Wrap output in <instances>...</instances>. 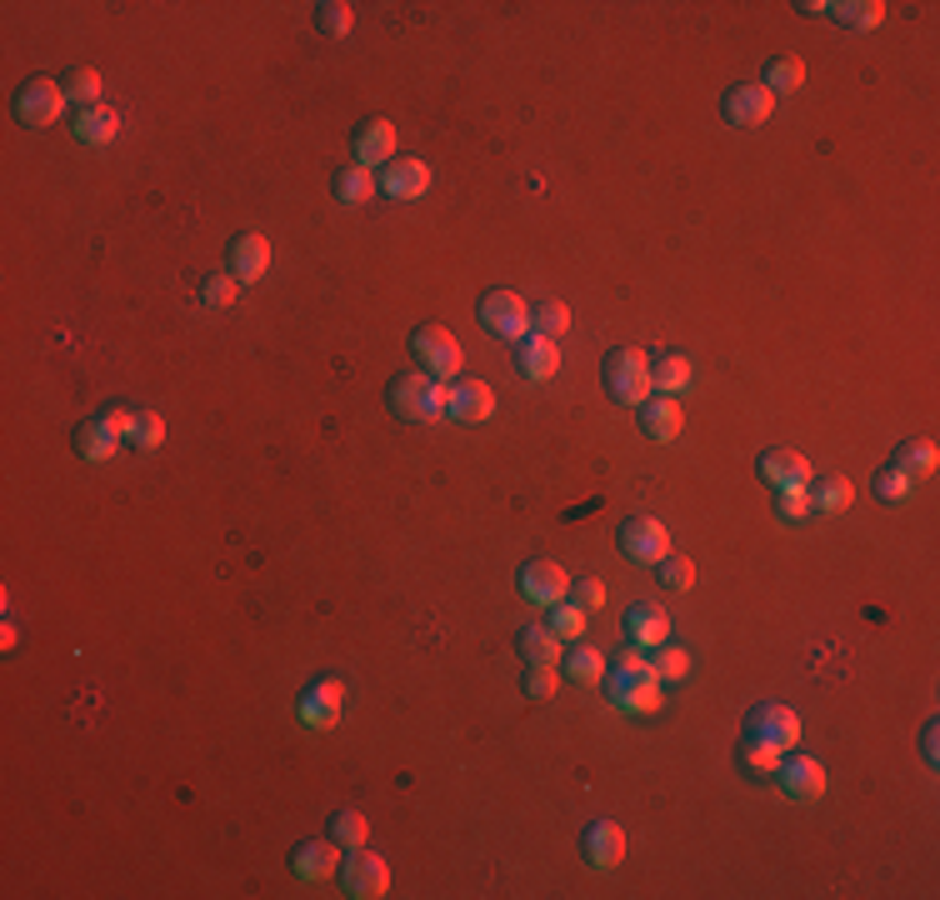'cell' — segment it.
I'll return each instance as SVG.
<instances>
[{
  "label": "cell",
  "instance_id": "obj_37",
  "mask_svg": "<svg viewBox=\"0 0 940 900\" xmlns=\"http://www.w3.org/2000/svg\"><path fill=\"white\" fill-rule=\"evenodd\" d=\"M565 676H571V681H600V676H606V656H600L596 646H575V650H565Z\"/></svg>",
  "mask_w": 940,
  "mask_h": 900
},
{
  "label": "cell",
  "instance_id": "obj_19",
  "mask_svg": "<svg viewBox=\"0 0 940 900\" xmlns=\"http://www.w3.org/2000/svg\"><path fill=\"white\" fill-rule=\"evenodd\" d=\"M121 430L111 426L105 416H95V420H85V426H75V456L81 461H91V465H101V461H111L115 450H121Z\"/></svg>",
  "mask_w": 940,
  "mask_h": 900
},
{
  "label": "cell",
  "instance_id": "obj_15",
  "mask_svg": "<svg viewBox=\"0 0 940 900\" xmlns=\"http://www.w3.org/2000/svg\"><path fill=\"white\" fill-rule=\"evenodd\" d=\"M380 190L390 200H420L430 190V166L426 160H410V156H396L390 166H380Z\"/></svg>",
  "mask_w": 940,
  "mask_h": 900
},
{
  "label": "cell",
  "instance_id": "obj_32",
  "mask_svg": "<svg viewBox=\"0 0 940 900\" xmlns=\"http://www.w3.org/2000/svg\"><path fill=\"white\" fill-rule=\"evenodd\" d=\"M686 386H690V360L686 356H660L656 366H650V390H660V396H680Z\"/></svg>",
  "mask_w": 940,
  "mask_h": 900
},
{
  "label": "cell",
  "instance_id": "obj_5",
  "mask_svg": "<svg viewBox=\"0 0 940 900\" xmlns=\"http://www.w3.org/2000/svg\"><path fill=\"white\" fill-rule=\"evenodd\" d=\"M61 111H65V91H61V81H25L21 91H15V121L21 126H31V130H45V126H55L61 121Z\"/></svg>",
  "mask_w": 940,
  "mask_h": 900
},
{
  "label": "cell",
  "instance_id": "obj_34",
  "mask_svg": "<svg viewBox=\"0 0 940 900\" xmlns=\"http://www.w3.org/2000/svg\"><path fill=\"white\" fill-rule=\"evenodd\" d=\"M761 85H765L771 95H791V91H801V85H805V65L795 61V55H781V61L765 65V81H761Z\"/></svg>",
  "mask_w": 940,
  "mask_h": 900
},
{
  "label": "cell",
  "instance_id": "obj_29",
  "mask_svg": "<svg viewBox=\"0 0 940 900\" xmlns=\"http://www.w3.org/2000/svg\"><path fill=\"white\" fill-rule=\"evenodd\" d=\"M515 650H521L525 660H545V666H555V660L565 656V650H561V636H555L551 626H525L521 636H515Z\"/></svg>",
  "mask_w": 940,
  "mask_h": 900
},
{
  "label": "cell",
  "instance_id": "obj_25",
  "mask_svg": "<svg viewBox=\"0 0 940 900\" xmlns=\"http://www.w3.org/2000/svg\"><path fill=\"white\" fill-rule=\"evenodd\" d=\"M75 136H81L85 146H111V140L121 136V116H115L111 105H91V111L75 116Z\"/></svg>",
  "mask_w": 940,
  "mask_h": 900
},
{
  "label": "cell",
  "instance_id": "obj_43",
  "mask_svg": "<svg viewBox=\"0 0 940 900\" xmlns=\"http://www.w3.org/2000/svg\"><path fill=\"white\" fill-rule=\"evenodd\" d=\"M545 626H551L561 640H581V630H585V610L575 606V600H555V606H551V620H545Z\"/></svg>",
  "mask_w": 940,
  "mask_h": 900
},
{
  "label": "cell",
  "instance_id": "obj_30",
  "mask_svg": "<svg viewBox=\"0 0 940 900\" xmlns=\"http://www.w3.org/2000/svg\"><path fill=\"white\" fill-rule=\"evenodd\" d=\"M805 501H811V511L836 515V511H846V505L856 501V485H850L846 475H826V481L815 485V491H805Z\"/></svg>",
  "mask_w": 940,
  "mask_h": 900
},
{
  "label": "cell",
  "instance_id": "obj_38",
  "mask_svg": "<svg viewBox=\"0 0 940 900\" xmlns=\"http://www.w3.org/2000/svg\"><path fill=\"white\" fill-rule=\"evenodd\" d=\"M315 25H321V35L341 41V35H351V25H356V11H351L345 0H325V6H315Z\"/></svg>",
  "mask_w": 940,
  "mask_h": 900
},
{
  "label": "cell",
  "instance_id": "obj_14",
  "mask_svg": "<svg viewBox=\"0 0 940 900\" xmlns=\"http://www.w3.org/2000/svg\"><path fill=\"white\" fill-rule=\"evenodd\" d=\"M345 691H351V686L345 681H315L311 691L301 695V721L311 725V731H331L335 721H341V705H345Z\"/></svg>",
  "mask_w": 940,
  "mask_h": 900
},
{
  "label": "cell",
  "instance_id": "obj_40",
  "mask_svg": "<svg viewBox=\"0 0 940 900\" xmlns=\"http://www.w3.org/2000/svg\"><path fill=\"white\" fill-rule=\"evenodd\" d=\"M236 295H241V281L230 271H216L200 281V301L210 305V311H226V305H236Z\"/></svg>",
  "mask_w": 940,
  "mask_h": 900
},
{
  "label": "cell",
  "instance_id": "obj_1",
  "mask_svg": "<svg viewBox=\"0 0 940 900\" xmlns=\"http://www.w3.org/2000/svg\"><path fill=\"white\" fill-rule=\"evenodd\" d=\"M390 410L400 420H416V426H430V420L446 416V380L426 376V370H410V376H396L386 390Z\"/></svg>",
  "mask_w": 940,
  "mask_h": 900
},
{
  "label": "cell",
  "instance_id": "obj_17",
  "mask_svg": "<svg viewBox=\"0 0 940 900\" xmlns=\"http://www.w3.org/2000/svg\"><path fill=\"white\" fill-rule=\"evenodd\" d=\"M265 271H271V241L255 231H241L230 241V275L241 285H251V281H261Z\"/></svg>",
  "mask_w": 940,
  "mask_h": 900
},
{
  "label": "cell",
  "instance_id": "obj_6",
  "mask_svg": "<svg viewBox=\"0 0 940 900\" xmlns=\"http://www.w3.org/2000/svg\"><path fill=\"white\" fill-rule=\"evenodd\" d=\"M745 735H761L765 745H775V751L785 755V751H795V741H801V715L781 701H761L751 711V721H745Z\"/></svg>",
  "mask_w": 940,
  "mask_h": 900
},
{
  "label": "cell",
  "instance_id": "obj_21",
  "mask_svg": "<svg viewBox=\"0 0 940 900\" xmlns=\"http://www.w3.org/2000/svg\"><path fill=\"white\" fill-rule=\"evenodd\" d=\"M335 866H341V846H335L331 836H325V840H305V846H295V856H291V870L301 880H331Z\"/></svg>",
  "mask_w": 940,
  "mask_h": 900
},
{
  "label": "cell",
  "instance_id": "obj_42",
  "mask_svg": "<svg viewBox=\"0 0 940 900\" xmlns=\"http://www.w3.org/2000/svg\"><path fill=\"white\" fill-rule=\"evenodd\" d=\"M525 695H535V701H545V695L561 691V670L545 666V660H525Z\"/></svg>",
  "mask_w": 940,
  "mask_h": 900
},
{
  "label": "cell",
  "instance_id": "obj_11",
  "mask_svg": "<svg viewBox=\"0 0 940 900\" xmlns=\"http://www.w3.org/2000/svg\"><path fill=\"white\" fill-rule=\"evenodd\" d=\"M446 416L466 420V426H481V420L495 416V390L485 380H450L446 386Z\"/></svg>",
  "mask_w": 940,
  "mask_h": 900
},
{
  "label": "cell",
  "instance_id": "obj_24",
  "mask_svg": "<svg viewBox=\"0 0 940 900\" xmlns=\"http://www.w3.org/2000/svg\"><path fill=\"white\" fill-rule=\"evenodd\" d=\"M626 640H630V646H640V650L666 646V640H670V620H666V610H656V606H636V610L626 616Z\"/></svg>",
  "mask_w": 940,
  "mask_h": 900
},
{
  "label": "cell",
  "instance_id": "obj_13",
  "mask_svg": "<svg viewBox=\"0 0 940 900\" xmlns=\"http://www.w3.org/2000/svg\"><path fill=\"white\" fill-rule=\"evenodd\" d=\"M775 781H781V791L791 800H821L826 796V771H821V761H811V755L781 761L775 765Z\"/></svg>",
  "mask_w": 940,
  "mask_h": 900
},
{
  "label": "cell",
  "instance_id": "obj_28",
  "mask_svg": "<svg viewBox=\"0 0 940 900\" xmlns=\"http://www.w3.org/2000/svg\"><path fill=\"white\" fill-rule=\"evenodd\" d=\"M826 15L850 25V31H876V25L886 21V6H880V0H840V6H826Z\"/></svg>",
  "mask_w": 940,
  "mask_h": 900
},
{
  "label": "cell",
  "instance_id": "obj_12",
  "mask_svg": "<svg viewBox=\"0 0 940 900\" xmlns=\"http://www.w3.org/2000/svg\"><path fill=\"white\" fill-rule=\"evenodd\" d=\"M521 596L531 600V606H545L551 610L555 600L571 596V576H565L555 561H531V566L521 571Z\"/></svg>",
  "mask_w": 940,
  "mask_h": 900
},
{
  "label": "cell",
  "instance_id": "obj_45",
  "mask_svg": "<svg viewBox=\"0 0 940 900\" xmlns=\"http://www.w3.org/2000/svg\"><path fill=\"white\" fill-rule=\"evenodd\" d=\"M130 440H136L140 450H156L160 440H166V420H160L156 410H136V420H130Z\"/></svg>",
  "mask_w": 940,
  "mask_h": 900
},
{
  "label": "cell",
  "instance_id": "obj_48",
  "mask_svg": "<svg viewBox=\"0 0 940 900\" xmlns=\"http://www.w3.org/2000/svg\"><path fill=\"white\" fill-rule=\"evenodd\" d=\"M920 745H926V761L936 765V721H926V735H920Z\"/></svg>",
  "mask_w": 940,
  "mask_h": 900
},
{
  "label": "cell",
  "instance_id": "obj_2",
  "mask_svg": "<svg viewBox=\"0 0 940 900\" xmlns=\"http://www.w3.org/2000/svg\"><path fill=\"white\" fill-rule=\"evenodd\" d=\"M600 376H606V390H610V400L616 406H646L650 400V360H646V350H636V346H616L606 356V366H600Z\"/></svg>",
  "mask_w": 940,
  "mask_h": 900
},
{
  "label": "cell",
  "instance_id": "obj_9",
  "mask_svg": "<svg viewBox=\"0 0 940 900\" xmlns=\"http://www.w3.org/2000/svg\"><path fill=\"white\" fill-rule=\"evenodd\" d=\"M771 111H775V95L765 91L761 81H745V85H731V91H725V121H731L735 130L765 126Z\"/></svg>",
  "mask_w": 940,
  "mask_h": 900
},
{
  "label": "cell",
  "instance_id": "obj_22",
  "mask_svg": "<svg viewBox=\"0 0 940 900\" xmlns=\"http://www.w3.org/2000/svg\"><path fill=\"white\" fill-rule=\"evenodd\" d=\"M376 190H380V180H376V170H366V166H341L331 176V196L341 200V206H370Z\"/></svg>",
  "mask_w": 940,
  "mask_h": 900
},
{
  "label": "cell",
  "instance_id": "obj_46",
  "mask_svg": "<svg viewBox=\"0 0 940 900\" xmlns=\"http://www.w3.org/2000/svg\"><path fill=\"white\" fill-rule=\"evenodd\" d=\"M775 515H781V521H801V515H811L805 491H775Z\"/></svg>",
  "mask_w": 940,
  "mask_h": 900
},
{
  "label": "cell",
  "instance_id": "obj_18",
  "mask_svg": "<svg viewBox=\"0 0 940 900\" xmlns=\"http://www.w3.org/2000/svg\"><path fill=\"white\" fill-rule=\"evenodd\" d=\"M396 160V126L390 121H361L356 126V166L376 170Z\"/></svg>",
  "mask_w": 940,
  "mask_h": 900
},
{
  "label": "cell",
  "instance_id": "obj_41",
  "mask_svg": "<svg viewBox=\"0 0 940 900\" xmlns=\"http://www.w3.org/2000/svg\"><path fill=\"white\" fill-rule=\"evenodd\" d=\"M741 765L751 775H775V765H781V751L775 745H765L761 735H745L741 741Z\"/></svg>",
  "mask_w": 940,
  "mask_h": 900
},
{
  "label": "cell",
  "instance_id": "obj_23",
  "mask_svg": "<svg viewBox=\"0 0 940 900\" xmlns=\"http://www.w3.org/2000/svg\"><path fill=\"white\" fill-rule=\"evenodd\" d=\"M515 360H521V370L531 380H551L555 370H561V350H555V341H545V335L515 341Z\"/></svg>",
  "mask_w": 940,
  "mask_h": 900
},
{
  "label": "cell",
  "instance_id": "obj_47",
  "mask_svg": "<svg viewBox=\"0 0 940 900\" xmlns=\"http://www.w3.org/2000/svg\"><path fill=\"white\" fill-rule=\"evenodd\" d=\"M571 596H575V606H581V610H600V606H606V586H600V580H575Z\"/></svg>",
  "mask_w": 940,
  "mask_h": 900
},
{
  "label": "cell",
  "instance_id": "obj_20",
  "mask_svg": "<svg viewBox=\"0 0 940 900\" xmlns=\"http://www.w3.org/2000/svg\"><path fill=\"white\" fill-rule=\"evenodd\" d=\"M640 410V430H646L650 440H676L680 430H686V410H680L676 396H650Z\"/></svg>",
  "mask_w": 940,
  "mask_h": 900
},
{
  "label": "cell",
  "instance_id": "obj_39",
  "mask_svg": "<svg viewBox=\"0 0 940 900\" xmlns=\"http://www.w3.org/2000/svg\"><path fill=\"white\" fill-rule=\"evenodd\" d=\"M656 566H660V586H666V590H690V586H696V561H690V555L666 551Z\"/></svg>",
  "mask_w": 940,
  "mask_h": 900
},
{
  "label": "cell",
  "instance_id": "obj_7",
  "mask_svg": "<svg viewBox=\"0 0 940 900\" xmlns=\"http://www.w3.org/2000/svg\"><path fill=\"white\" fill-rule=\"evenodd\" d=\"M341 890H345L351 900H376V896H386V890H390V866H386L380 856H370L366 846H361L356 856L345 860Z\"/></svg>",
  "mask_w": 940,
  "mask_h": 900
},
{
  "label": "cell",
  "instance_id": "obj_31",
  "mask_svg": "<svg viewBox=\"0 0 940 900\" xmlns=\"http://www.w3.org/2000/svg\"><path fill=\"white\" fill-rule=\"evenodd\" d=\"M61 91H65V101H71V105L91 111V105H101V71H91V65H75V71H65Z\"/></svg>",
  "mask_w": 940,
  "mask_h": 900
},
{
  "label": "cell",
  "instance_id": "obj_16",
  "mask_svg": "<svg viewBox=\"0 0 940 900\" xmlns=\"http://www.w3.org/2000/svg\"><path fill=\"white\" fill-rule=\"evenodd\" d=\"M581 850L596 870H616L620 856H626V830H620L616 820H591L581 836Z\"/></svg>",
  "mask_w": 940,
  "mask_h": 900
},
{
  "label": "cell",
  "instance_id": "obj_10",
  "mask_svg": "<svg viewBox=\"0 0 940 900\" xmlns=\"http://www.w3.org/2000/svg\"><path fill=\"white\" fill-rule=\"evenodd\" d=\"M620 551H626L630 561H646V566H656L660 555L670 551V531L656 521V515H630V521L620 525Z\"/></svg>",
  "mask_w": 940,
  "mask_h": 900
},
{
  "label": "cell",
  "instance_id": "obj_4",
  "mask_svg": "<svg viewBox=\"0 0 940 900\" xmlns=\"http://www.w3.org/2000/svg\"><path fill=\"white\" fill-rule=\"evenodd\" d=\"M481 325L495 341H525L531 335V305L515 291H485L481 295Z\"/></svg>",
  "mask_w": 940,
  "mask_h": 900
},
{
  "label": "cell",
  "instance_id": "obj_8",
  "mask_svg": "<svg viewBox=\"0 0 940 900\" xmlns=\"http://www.w3.org/2000/svg\"><path fill=\"white\" fill-rule=\"evenodd\" d=\"M761 481L771 491H811V461H805L801 450H785V446H771L761 450Z\"/></svg>",
  "mask_w": 940,
  "mask_h": 900
},
{
  "label": "cell",
  "instance_id": "obj_3",
  "mask_svg": "<svg viewBox=\"0 0 940 900\" xmlns=\"http://www.w3.org/2000/svg\"><path fill=\"white\" fill-rule=\"evenodd\" d=\"M410 356H416V366L436 380L460 376V341L446 331V325H420V331L410 335Z\"/></svg>",
  "mask_w": 940,
  "mask_h": 900
},
{
  "label": "cell",
  "instance_id": "obj_44",
  "mask_svg": "<svg viewBox=\"0 0 940 900\" xmlns=\"http://www.w3.org/2000/svg\"><path fill=\"white\" fill-rule=\"evenodd\" d=\"M876 495H880V501H890V505H900V501L916 495V481H910L900 465H886V471L876 475Z\"/></svg>",
  "mask_w": 940,
  "mask_h": 900
},
{
  "label": "cell",
  "instance_id": "obj_36",
  "mask_svg": "<svg viewBox=\"0 0 940 900\" xmlns=\"http://www.w3.org/2000/svg\"><path fill=\"white\" fill-rule=\"evenodd\" d=\"M646 666H650V676H656V681H686L690 676V656L680 646H656V656H646Z\"/></svg>",
  "mask_w": 940,
  "mask_h": 900
},
{
  "label": "cell",
  "instance_id": "obj_33",
  "mask_svg": "<svg viewBox=\"0 0 940 900\" xmlns=\"http://www.w3.org/2000/svg\"><path fill=\"white\" fill-rule=\"evenodd\" d=\"M571 331V305L565 301H541L531 305V335H545V341H555V335Z\"/></svg>",
  "mask_w": 940,
  "mask_h": 900
},
{
  "label": "cell",
  "instance_id": "obj_27",
  "mask_svg": "<svg viewBox=\"0 0 940 900\" xmlns=\"http://www.w3.org/2000/svg\"><path fill=\"white\" fill-rule=\"evenodd\" d=\"M660 701H666V681H656V676H640V681H630L626 691L616 695V705H620V711H630V715L660 711Z\"/></svg>",
  "mask_w": 940,
  "mask_h": 900
},
{
  "label": "cell",
  "instance_id": "obj_35",
  "mask_svg": "<svg viewBox=\"0 0 940 900\" xmlns=\"http://www.w3.org/2000/svg\"><path fill=\"white\" fill-rule=\"evenodd\" d=\"M366 836H370V826H366L361 810H335V816H331V840L341 850H361V846H366Z\"/></svg>",
  "mask_w": 940,
  "mask_h": 900
},
{
  "label": "cell",
  "instance_id": "obj_26",
  "mask_svg": "<svg viewBox=\"0 0 940 900\" xmlns=\"http://www.w3.org/2000/svg\"><path fill=\"white\" fill-rule=\"evenodd\" d=\"M936 461H940V450H936V440H906V446L896 450V461L890 465H900V471L910 475V481H926V475H936Z\"/></svg>",
  "mask_w": 940,
  "mask_h": 900
}]
</instances>
